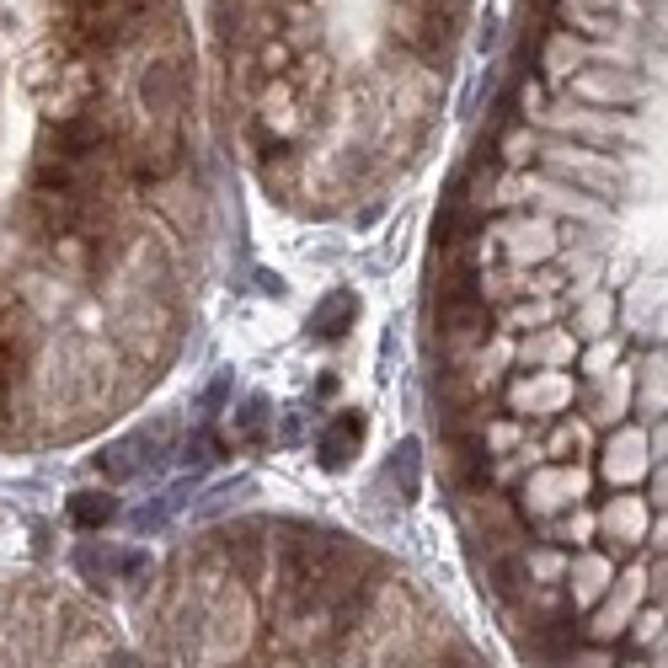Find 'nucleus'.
<instances>
[{"label":"nucleus","instance_id":"obj_11","mask_svg":"<svg viewBox=\"0 0 668 668\" xmlns=\"http://www.w3.org/2000/svg\"><path fill=\"white\" fill-rule=\"evenodd\" d=\"M65 514H71L75 529H103L107 519H118V497L112 493H75L65 503Z\"/></svg>","mask_w":668,"mask_h":668},{"label":"nucleus","instance_id":"obj_9","mask_svg":"<svg viewBox=\"0 0 668 668\" xmlns=\"http://www.w3.org/2000/svg\"><path fill=\"white\" fill-rule=\"evenodd\" d=\"M358 444H364V412H353V407L332 412V422L316 433V455L326 471H343L358 455Z\"/></svg>","mask_w":668,"mask_h":668},{"label":"nucleus","instance_id":"obj_17","mask_svg":"<svg viewBox=\"0 0 668 668\" xmlns=\"http://www.w3.org/2000/svg\"><path fill=\"white\" fill-rule=\"evenodd\" d=\"M225 396H230V369H219L209 386H204V396H198V412H204V418H214V412L225 407Z\"/></svg>","mask_w":668,"mask_h":668},{"label":"nucleus","instance_id":"obj_15","mask_svg":"<svg viewBox=\"0 0 668 668\" xmlns=\"http://www.w3.org/2000/svg\"><path fill=\"white\" fill-rule=\"evenodd\" d=\"M396 482H401V503H412L418 497V439H407L401 450H396Z\"/></svg>","mask_w":668,"mask_h":668},{"label":"nucleus","instance_id":"obj_12","mask_svg":"<svg viewBox=\"0 0 668 668\" xmlns=\"http://www.w3.org/2000/svg\"><path fill=\"white\" fill-rule=\"evenodd\" d=\"M268 428H273L268 396H247V407L236 412V433H230V444H236V439H241V444H262V439H268Z\"/></svg>","mask_w":668,"mask_h":668},{"label":"nucleus","instance_id":"obj_8","mask_svg":"<svg viewBox=\"0 0 668 668\" xmlns=\"http://www.w3.org/2000/svg\"><path fill=\"white\" fill-rule=\"evenodd\" d=\"M493 326V305L482 300H433V343H487Z\"/></svg>","mask_w":668,"mask_h":668},{"label":"nucleus","instance_id":"obj_14","mask_svg":"<svg viewBox=\"0 0 668 668\" xmlns=\"http://www.w3.org/2000/svg\"><path fill=\"white\" fill-rule=\"evenodd\" d=\"M91 465L103 471L107 482H129V476H140V460H134V444H129V439H123V444H107Z\"/></svg>","mask_w":668,"mask_h":668},{"label":"nucleus","instance_id":"obj_1","mask_svg":"<svg viewBox=\"0 0 668 668\" xmlns=\"http://www.w3.org/2000/svg\"><path fill=\"white\" fill-rule=\"evenodd\" d=\"M589 476H594V487H610V493H642V487L664 482V428H647L632 418L615 422L610 433L594 439Z\"/></svg>","mask_w":668,"mask_h":668},{"label":"nucleus","instance_id":"obj_6","mask_svg":"<svg viewBox=\"0 0 668 668\" xmlns=\"http://www.w3.org/2000/svg\"><path fill=\"white\" fill-rule=\"evenodd\" d=\"M615 572H621V562H615L604 546L572 551V557H567V578H562V594H567V604H572V615H589L599 599L610 594Z\"/></svg>","mask_w":668,"mask_h":668},{"label":"nucleus","instance_id":"obj_16","mask_svg":"<svg viewBox=\"0 0 668 668\" xmlns=\"http://www.w3.org/2000/svg\"><path fill=\"white\" fill-rule=\"evenodd\" d=\"M150 551H140V546H129V551H118V572H112V583H144L150 578Z\"/></svg>","mask_w":668,"mask_h":668},{"label":"nucleus","instance_id":"obj_10","mask_svg":"<svg viewBox=\"0 0 668 668\" xmlns=\"http://www.w3.org/2000/svg\"><path fill=\"white\" fill-rule=\"evenodd\" d=\"M353 321H358V294L353 289H332V294H321L316 311H311V332L326 337V343H337V337H348Z\"/></svg>","mask_w":668,"mask_h":668},{"label":"nucleus","instance_id":"obj_3","mask_svg":"<svg viewBox=\"0 0 668 668\" xmlns=\"http://www.w3.org/2000/svg\"><path fill=\"white\" fill-rule=\"evenodd\" d=\"M508 497H514V508H519L525 525H540V519H557V514L578 508V503H594V476H589V465H551V460H540Z\"/></svg>","mask_w":668,"mask_h":668},{"label":"nucleus","instance_id":"obj_4","mask_svg":"<svg viewBox=\"0 0 668 668\" xmlns=\"http://www.w3.org/2000/svg\"><path fill=\"white\" fill-rule=\"evenodd\" d=\"M583 380L572 369H514L503 386H497L493 401H503L508 418H535V422H557L572 412Z\"/></svg>","mask_w":668,"mask_h":668},{"label":"nucleus","instance_id":"obj_5","mask_svg":"<svg viewBox=\"0 0 668 668\" xmlns=\"http://www.w3.org/2000/svg\"><path fill=\"white\" fill-rule=\"evenodd\" d=\"M482 236L497 247V262H514V268H551L562 257V219L535 209L497 214Z\"/></svg>","mask_w":668,"mask_h":668},{"label":"nucleus","instance_id":"obj_7","mask_svg":"<svg viewBox=\"0 0 668 668\" xmlns=\"http://www.w3.org/2000/svg\"><path fill=\"white\" fill-rule=\"evenodd\" d=\"M514 369H567L578 353H583V343L567 332V321H551V326H535V332H525V337H514Z\"/></svg>","mask_w":668,"mask_h":668},{"label":"nucleus","instance_id":"obj_2","mask_svg":"<svg viewBox=\"0 0 668 668\" xmlns=\"http://www.w3.org/2000/svg\"><path fill=\"white\" fill-rule=\"evenodd\" d=\"M664 493L642 487V493L594 497V546H604L615 562L642 557V551H664Z\"/></svg>","mask_w":668,"mask_h":668},{"label":"nucleus","instance_id":"obj_13","mask_svg":"<svg viewBox=\"0 0 668 668\" xmlns=\"http://www.w3.org/2000/svg\"><path fill=\"white\" fill-rule=\"evenodd\" d=\"M75 567L86 572V583H112V572H118V546H75Z\"/></svg>","mask_w":668,"mask_h":668},{"label":"nucleus","instance_id":"obj_18","mask_svg":"<svg viewBox=\"0 0 668 668\" xmlns=\"http://www.w3.org/2000/svg\"><path fill=\"white\" fill-rule=\"evenodd\" d=\"M407 668H450V658H444V653H439V658H412Z\"/></svg>","mask_w":668,"mask_h":668}]
</instances>
